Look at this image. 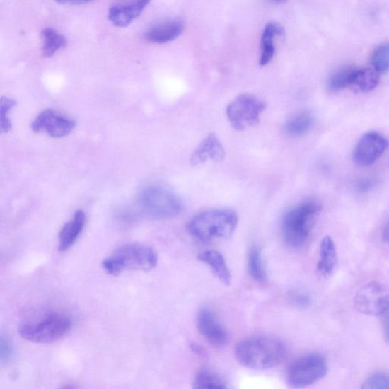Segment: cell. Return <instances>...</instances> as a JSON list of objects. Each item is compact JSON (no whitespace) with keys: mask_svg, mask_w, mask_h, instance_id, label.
<instances>
[{"mask_svg":"<svg viewBox=\"0 0 389 389\" xmlns=\"http://www.w3.org/2000/svg\"><path fill=\"white\" fill-rule=\"evenodd\" d=\"M320 204L313 200L304 202L284 214L281 231L284 242L292 248L303 247L310 238L321 211Z\"/></svg>","mask_w":389,"mask_h":389,"instance_id":"cell-3","label":"cell"},{"mask_svg":"<svg viewBox=\"0 0 389 389\" xmlns=\"http://www.w3.org/2000/svg\"><path fill=\"white\" fill-rule=\"evenodd\" d=\"M139 203L143 212L155 219L177 217L182 209V204L175 193L158 186L143 189L139 193Z\"/></svg>","mask_w":389,"mask_h":389,"instance_id":"cell-6","label":"cell"},{"mask_svg":"<svg viewBox=\"0 0 389 389\" xmlns=\"http://www.w3.org/2000/svg\"><path fill=\"white\" fill-rule=\"evenodd\" d=\"M75 127V121L60 115L52 110H46L40 112L32 125L34 132L45 131L47 134L54 138L68 136Z\"/></svg>","mask_w":389,"mask_h":389,"instance_id":"cell-12","label":"cell"},{"mask_svg":"<svg viewBox=\"0 0 389 389\" xmlns=\"http://www.w3.org/2000/svg\"><path fill=\"white\" fill-rule=\"evenodd\" d=\"M150 2L151 0H132L115 5L109 9L108 18L117 27H127L141 15Z\"/></svg>","mask_w":389,"mask_h":389,"instance_id":"cell-13","label":"cell"},{"mask_svg":"<svg viewBox=\"0 0 389 389\" xmlns=\"http://www.w3.org/2000/svg\"><path fill=\"white\" fill-rule=\"evenodd\" d=\"M356 309L367 315H382L389 308V289L383 284H366L356 294Z\"/></svg>","mask_w":389,"mask_h":389,"instance_id":"cell-9","label":"cell"},{"mask_svg":"<svg viewBox=\"0 0 389 389\" xmlns=\"http://www.w3.org/2000/svg\"><path fill=\"white\" fill-rule=\"evenodd\" d=\"M387 139L377 132H367L362 136L354 151V160L360 166H372L388 147Z\"/></svg>","mask_w":389,"mask_h":389,"instance_id":"cell-10","label":"cell"},{"mask_svg":"<svg viewBox=\"0 0 389 389\" xmlns=\"http://www.w3.org/2000/svg\"><path fill=\"white\" fill-rule=\"evenodd\" d=\"M13 354L12 345L2 337L1 341H0V361H1V364H7L11 361Z\"/></svg>","mask_w":389,"mask_h":389,"instance_id":"cell-30","label":"cell"},{"mask_svg":"<svg viewBox=\"0 0 389 389\" xmlns=\"http://www.w3.org/2000/svg\"><path fill=\"white\" fill-rule=\"evenodd\" d=\"M16 105V101L8 98H2L0 103V129L3 132H8L12 129L11 121L8 115L9 111Z\"/></svg>","mask_w":389,"mask_h":389,"instance_id":"cell-27","label":"cell"},{"mask_svg":"<svg viewBox=\"0 0 389 389\" xmlns=\"http://www.w3.org/2000/svg\"><path fill=\"white\" fill-rule=\"evenodd\" d=\"M380 83V76L374 69H356L353 86L362 91H370Z\"/></svg>","mask_w":389,"mask_h":389,"instance_id":"cell-25","label":"cell"},{"mask_svg":"<svg viewBox=\"0 0 389 389\" xmlns=\"http://www.w3.org/2000/svg\"><path fill=\"white\" fill-rule=\"evenodd\" d=\"M356 68L344 67L337 70L327 79V88L336 92L353 86Z\"/></svg>","mask_w":389,"mask_h":389,"instance_id":"cell-23","label":"cell"},{"mask_svg":"<svg viewBox=\"0 0 389 389\" xmlns=\"http://www.w3.org/2000/svg\"><path fill=\"white\" fill-rule=\"evenodd\" d=\"M383 240L385 243L389 244V220L385 224L383 231Z\"/></svg>","mask_w":389,"mask_h":389,"instance_id":"cell-34","label":"cell"},{"mask_svg":"<svg viewBox=\"0 0 389 389\" xmlns=\"http://www.w3.org/2000/svg\"><path fill=\"white\" fill-rule=\"evenodd\" d=\"M234 352L235 357L243 366L253 371H266L283 361L286 348L274 337L257 336L240 342Z\"/></svg>","mask_w":389,"mask_h":389,"instance_id":"cell-1","label":"cell"},{"mask_svg":"<svg viewBox=\"0 0 389 389\" xmlns=\"http://www.w3.org/2000/svg\"><path fill=\"white\" fill-rule=\"evenodd\" d=\"M290 298L295 306L302 309L308 308L312 303L310 295L308 293L302 291H295L291 292Z\"/></svg>","mask_w":389,"mask_h":389,"instance_id":"cell-29","label":"cell"},{"mask_svg":"<svg viewBox=\"0 0 389 389\" xmlns=\"http://www.w3.org/2000/svg\"><path fill=\"white\" fill-rule=\"evenodd\" d=\"M313 124V115L310 111L304 110L298 112L286 121L285 131L290 137H300L306 134Z\"/></svg>","mask_w":389,"mask_h":389,"instance_id":"cell-20","label":"cell"},{"mask_svg":"<svg viewBox=\"0 0 389 389\" xmlns=\"http://www.w3.org/2000/svg\"><path fill=\"white\" fill-rule=\"evenodd\" d=\"M383 330L386 340L389 342V308L382 315Z\"/></svg>","mask_w":389,"mask_h":389,"instance_id":"cell-32","label":"cell"},{"mask_svg":"<svg viewBox=\"0 0 389 389\" xmlns=\"http://www.w3.org/2000/svg\"><path fill=\"white\" fill-rule=\"evenodd\" d=\"M43 55L45 57H53L61 49L66 47V37L52 28H47L42 30Z\"/></svg>","mask_w":389,"mask_h":389,"instance_id":"cell-21","label":"cell"},{"mask_svg":"<svg viewBox=\"0 0 389 389\" xmlns=\"http://www.w3.org/2000/svg\"><path fill=\"white\" fill-rule=\"evenodd\" d=\"M197 325L201 335L214 347L221 348L229 343V335L219 322L216 313L208 307H203L197 317Z\"/></svg>","mask_w":389,"mask_h":389,"instance_id":"cell-11","label":"cell"},{"mask_svg":"<svg viewBox=\"0 0 389 389\" xmlns=\"http://www.w3.org/2000/svg\"><path fill=\"white\" fill-rule=\"evenodd\" d=\"M158 258L155 250L141 243L121 245L102 262L104 269L112 275L127 271L149 272L156 267Z\"/></svg>","mask_w":389,"mask_h":389,"instance_id":"cell-4","label":"cell"},{"mask_svg":"<svg viewBox=\"0 0 389 389\" xmlns=\"http://www.w3.org/2000/svg\"><path fill=\"white\" fill-rule=\"evenodd\" d=\"M86 221L83 211L78 210L70 221L66 223L59 233V250L66 252L76 242Z\"/></svg>","mask_w":389,"mask_h":389,"instance_id":"cell-15","label":"cell"},{"mask_svg":"<svg viewBox=\"0 0 389 389\" xmlns=\"http://www.w3.org/2000/svg\"><path fill=\"white\" fill-rule=\"evenodd\" d=\"M184 25L179 20L159 24L148 29L145 38L148 42L155 44H166L178 38L183 32Z\"/></svg>","mask_w":389,"mask_h":389,"instance_id":"cell-16","label":"cell"},{"mask_svg":"<svg viewBox=\"0 0 389 389\" xmlns=\"http://www.w3.org/2000/svg\"><path fill=\"white\" fill-rule=\"evenodd\" d=\"M248 267L250 275L255 281L263 283L267 280L261 250L253 245L248 255Z\"/></svg>","mask_w":389,"mask_h":389,"instance_id":"cell-22","label":"cell"},{"mask_svg":"<svg viewBox=\"0 0 389 389\" xmlns=\"http://www.w3.org/2000/svg\"><path fill=\"white\" fill-rule=\"evenodd\" d=\"M362 388L389 389V375L385 373L372 374L364 381Z\"/></svg>","mask_w":389,"mask_h":389,"instance_id":"cell-28","label":"cell"},{"mask_svg":"<svg viewBox=\"0 0 389 389\" xmlns=\"http://www.w3.org/2000/svg\"><path fill=\"white\" fill-rule=\"evenodd\" d=\"M376 179L364 178L356 182V189L359 193H366L372 190L376 186Z\"/></svg>","mask_w":389,"mask_h":389,"instance_id":"cell-31","label":"cell"},{"mask_svg":"<svg viewBox=\"0 0 389 389\" xmlns=\"http://www.w3.org/2000/svg\"><path fill=\"white\" fill-rule=\"evenodd\" d=\"M73 322L65 314L51 313L43 319L19 327L23 339L39 344H50L63 339L71 330Z\"/></svg>","mask_w":389,"mask_h":389,"instance_id":"cell-5","label":"cell"},{"mask_svg":"<svg viewBox=\"0 0 389 389\" xmlns=\"http://www.w3.org/2000/svg\"><path fill=\"white\" fill-rule=\"evenodd\" d=\"M270 1L274 4H284L286 1V0H270Z\"/></svg>","mask_w":389,"mask_h":389,"instance_id":"cell-35","label":"cell"},{"mask_svg":"<svg viewBox=\"0 0 389 389\" xmlns=\"http://www.w3.org/2000/svg\"><path fill=\"white\" fill-rule=\"evenodd\" d=\"M337 262L336 245L330 236H325L320 244V260L317 269L323 276L333 274Z\"/></svg>","mask_w":389,"mask_h":389,"instance_id":"cell-19","label":"cell"},{"mask_svg":"<svg viewBox=\"0 0 389 389\" xmlns=\"http://www.w3.org/2000/svg\"><path fill=\"white\" fill-rule=\"evenodd\" d=\"M198 259L209 266L214 274L222 284L227 286L231 284V273L222 254L216 250H207L199 253Z\"/></svg>","mask_w":389,"mask_h":389,"instance_id":"cell-17","label":"cell"},{"mask_svg":"<svg viewBox=\"0 0 389 389\" xmlns=\"http://www.w3.org/2000/svg\"><path fill=\"white\" fill-rule=\"evenodd\" d=\"M284 33L283 28L278 23H271L266 25L261 38L260 66L267 65L272 59L275 53L274 38L275 36H283Z\"/></svg>","mask_w":389,"mask_h":389,"instance_id":"cell-18","label":"cell"},{"mask_svg":"<svg viewBox=\"0 0 389 389\" xmlns=\"http://www.w3.org/2000/svg\"><path fill=\"white\" fill-rule=\"evenodd\" d=\"M225 157V150L219 138L213 134L204 139L191 157L192 166H199L208 161H221Z\"/></svg>","mask_w":389,"mask_h":389,"instance_id":"cell-14","label":"cell"},{"mask_svg":"<svg viewBox=\"0 0 389 389\" xmlns=\"http://www.w3.org/2000/svg\"><path fill=\"white\" fill-rule=\"evenodd\" d=\"M238 224L236 212L231 209H213L192 218L187 225V231L194 238L211 243L231 237Z\"/></svg>","mask_w":389,"mask_h":389,"instance_id":"cell-2","label":"cell"},{"mask_svg":"<svg viewBox=\"0 0 389 389\" xmlns=\"http://www.w3.org/2000/svg\"><path fill=\"white\" fill-rule=\"evenodd\" d=\"M266 108L265 102L250 94L239 95L227 108L226 114L232 127L242 131L259 124Z\"/></svg>","mask_w":389,"mask_h":389,"instance_id":"cell-7","label":"cell"},{"mask_svg":"<svg viewBox=\"0 0 389 389\" xmlns=\"http://www.w3.org/2000/svg\"><path fill=\"white\" fill-rule=\"evenodd\" d=\"M56 2L60 4H85L91 1V0H55Z\"/></svg>","mask_w":389,"mask_h":389,"instance_id":"cell-33","label":"cell"},{"mask_svg":"<svg viewBox=\"0 0 389 389\" xmlns=\"http://www.w3.org/2000/svg\"><path fill=\"white\" fill-rule=\"evenodd\" d=\"M327 373L325 358L320 354L311 353L300 357L291 364L288 381L292 387L305 388L322 380Z\"/></svg>","mask_w":389,"mask_h":389,"instance_id":"cell-8","label":"cell"},{"mask_svg":"<svg viewBox=\"0 0 389 389\" xmlns=\"http://www.w3.org/2000/svg\"><path fill=\"white\" fill-rule=\"evenodd\" d=\"M371 64L378 74H384L389 70V42L381 44L375 49Z\"/></svg>","mask_w":389,"mask_h":389,"instance_id":"cell-26","label":"cell"},{"mask_svg":"<svg viewBox=\"0 0 389 389\" xmlns=\"http://www.w3.org/2000/svg\"><path fill=\"white\" fill-rule=\"evenodd\" d=\"M228 387L223 378L207 368H202L197 373L193 383L194 388L222 389Z\"/></svg>","mask_w":389,"mask_h":389,"instance_id":"cell-24","label":"cell"}]
</instances>
